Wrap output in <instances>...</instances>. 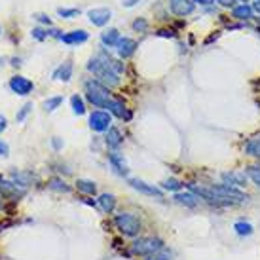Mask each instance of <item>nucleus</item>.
<instances>
[{
  "mask_svg": "<svg viewBox=\"0 0 260 260\" xmlns=\"http://www.w3.org/2000/svg\"><path fill=\"white\" fill-rule=\"evenodd\" d=\"M135 50H137V42H135L133 38L123 37V38H120V42L116 44V51H118V55L122 59L131 57V55L135 53Z\"/></svg>",
  "mask_w": 260,
  "mask_h": 260,
  "instance_id": "1a4fd4ad",
  "label": "nucleus"
},
{
  "mask_svg": "<svg viewBox=\"0 0 260 260\" xmlns=\"http://www.w3.org/2000/svg\"><path fill=\"white\" fill-rule=\"evenodd\" d=\"M234 230L238 232V236H251L253 234V226L249 222H236L234 224Z\"/></svg>",
  "mask_w": 260,
  "mask_h": 260,
  "instance_id": "bb28decb",
  "label": "nucleus"
},
{
  "mask_svg": "<svg viewBox=\"0 0 260 260\" xmlns=\"http://www.w3.org/2000/svg\"><path fill=\"white\" fill-rule=\"evenodd\" d=\"M30 109H32V105H30V103H27V105H25V107H23V109L15 114V120H17V122H23V120L27 118V114L30 112Z\"/></svg>",
  "mask_w": 260,
  "mask_h": 260,
  "instance_id": "f704fd0d",
  "label": "nucleus"
},
{
  "mask_svg": "<svg viewBox=\"0 0 260 260\" xmlns=\"http://www.w3.org/2000/svg\"><path fill=\"white\" fill-rule=\"evenodd\" d=\"M105 141H107L109 148H118V146L123 143V137H122V133L116 129V127H110V129L107 131V137H105Z\"/></svg>",
  "mask_w": 260,
  "mask_h": 260,
  "instance_id": "6ab92c4d",
  "label": "nucleus"
},
{
  "mask_svg": "<svg viewBox=\"0 0 260 260\" xmlns=\"http://www.w3.org/2000/svg\"><path fill=\"white\" fill-rule=\"evenodd\" d=\"M97 202H99V205H101V209L105 213H112L116 207V198L112 194H101Z\"/></svg>",
  "mask_w": 260,
  "mask_h": 260,
  "instance_id": "4be33fe9",
  "label": "nucleus"
},
{
  "mask_svg": "<svg viewBox=\"0 0 260 260\" xmlns=\"http://www.w3.org/2000/svg\"><path fill=\"white\" fill-rule=\"evenodd\" d=\"M109 57L110 55L107 53V51H101L99 55H95V57L89 59L87 71L93 73L101 84H105L107 87L109 86L112 87V86H118V84H120V78H118V73L110 67Z\"/></svg>",
  "mask_w": 260,
  "mask_h": 260,
  "instance_id": "f257e3e1",
  "label": "nucleus"
},
{
  "mask_svg": "<svg viewBox=\"0 0 260 260\" xmlns=\"http://www.w3.org/2000/svg\"><path fill=\"white\" fill-rule=\"evenodd\" d=\"M247 182V173L245 171H230V173H222V184L228 186H245Z\"/></svg>",
  "mask_w": 260,
  "mask_h": 260,
  "instance_id": "f8f14e48",
  "label": "nucleus"
},
{
  "mask_svg": "<svg viewBox=\"0 0 260 260\" xmlns=\"http://www.w3.org/2000/svg\"><path fill=\"white\" fill-rule=\"evenodd\" d=\"M80 10H76V8H59L57 10V15H61V17H65V19H71V17H74V15H78Z\"/></svg>",
  "mask_w": 260,
  "mask_h": 260,
  "instance_id": "2f4dec72",
  "label": "nucleus"
},
{
  "mask_svg": "<svg viewBox=\"0 0 260 260\" xmlns=\"http://www.w3.org/2000/svg\"><path fill=\"white\" fill-rule=\"evenodd\" d=\"M76 188H78L80 192H84V194H89L93 196L97 192V184L93 181H86V179H78L76 182Z\"/></svg>",
  "mask_w": 260,
  "mask_h": 260,
  "instance_id": "5701e85b",
  "label": "nucleus"
},
{
  "mask_svg": "<svg viewBox=\"0 0 260 260\" xmlns=\"http://www.w3.org/2000/svg\"><path fill=\"white\" fill-rule=\"evenodd\" d=\"M30 179H32V177H30L29 173H14V175H12V181H14L17 186H21V188L29 186Z\"/></svg>",
  "mask_w": 260,
  "mask_h": 260,
  "instance_id": "a878e982",
  "label": "nucleus"
},
{
  "mask_svg": "<svg viewBox=\"0 0 260 260\" xmlns=\"http://www.w3.org/2000/svg\"><path fill=\"white\" fill-rule=\"evenodd\" d=\"M245 173H247V177L260 188V167H247Z\"/></svg>",
  "mask_w": 260,
  "mask_h": 260,
  "instance_id": "c85d7f7f",
  "label": "nucleus"
},
{
  "mask_svg": "<svg viewBox=\"0 0 260 260\" xmlns=\"http://www.w3.org/2000/svg\"><path fill=\"white\" fill-rule=\"evenodd\" d=\"M161 186H164V190H171V192H175V190H181L182 182L177 181V179H167V181L161 182Z\"/></svg>",
  "mask_w": 260,
  "mask_h": 260,
  "instance_id": "7c9ffc66",
  "label": "nucleus"
},
{
  "mask_svg": "<svg viewBox=\"0 0 260 260\" xmlns=\"http://www.w3.org/2000/svg\"><path fill=\"white\" fill-rule=\"evenodd\" d=\"M32 82L29 78H25V76H14V78L10 80V89L17 95H29L32 91Z\"/></svg>",
  "mask_w": 260,
  "mask_h": 260,
  "instance_id": "6e6552de",
  "label": "nucleus"
},
{
  "mask_svg": "<svg viewBox=\"0 0 260 260\" xmlns=\"http://www.w3.org/2000/svg\"><path fill=\"white\" fill-rule=\"evenodd\" d=\"M175 202L179 203V205H186V207H196L198 205V196L194 194V192H186V194H175L173 198Z\"/></svg>",
  "mask_w": 260,
  "mask_h": 260,
  "instance_id": "f3484780",
  "label": "nucleus"
},
{
  "mask_svg": "<svg viewBox=\"0 0 260 260\" xmlns=\"http://www.w3.org/2000/svg\"><path fill=\"white\" fill-rule=\"evenodd\" d=\"M192 2H194V4H202V6H209L215 0H192Z\"/></svg>",
  "mask_w": 260,
  "mask_h": 260,
  "instance_id": "a19ab883",
  "label": "nucleus"
},
{
  "mask_svg": "<svg viewBox=\"0 0 260 260\" xmlns=\"http://www.w3.org/2000/svg\"><path fill=\"white\" fill-rule=\"evenodd\" d=\"M234 17L236 19H253V15H254V10L249 4H241V6H236L234 8Z\"/></svg>",
  "mask_w": 260,
  "mask_h": 260,
  "instance_id": "412c9836",
  "label": "nucleus"
},
{
  "mask_svg": "<svg viewBox=\"0 0 260 260\" xmlns=\"http://www.w3.org/2000/svg\"><path fill=\"white\" fill-rule=\"evenodd\" d=\"M89 38V35H87L86 30H73V32H67V35H63V44H69V46H74V44H84Z\"/></svg>",
  "mask_w": 260,
  "mask_h": 260,
  "instance_id": "4468645a",
  "label": "nucleus"
},
{
  "mask_svg": "<svg viewBox=\"0 0 260 260\" xmlns=\"http://www.w3.org/2000/svg\"><path fill=\"white\" fill-rule=\"evenodd\" d=\"M35 19H37L38 23H44V25H48V27L51 25V19L46 14H37V15H35Z\"/></svg>",
  "mask_w": 260,
  "mask_h": 260,
  "instance_id": "e433bc0d",
  "label": "nucleus"
},
{
  "mask_svg": "<svg viewBox=\"0 0 260 260\" xmlns=\"http://www.w3.org/2000/svg\"><path fill=\"white\" fill-rule=\"evenodd\" d=\"M196 10V4L192 0H171V12L175 15H181V17H186Z\"/></svg>",
  "mask_w": 260,
  "mask_h": 260,
  "instance_id": "9b49d317",
  "label": "nucleus"
},
{
  "mask_svg": "<svg viewBox=\"0 0 260 260\" xmlns=\"http://www.w3.org/2000/svg\"><path fill=\"white\" fill-rule=\"evenodd\" d=\"M211 190L215 192L217 196H220L222 200H226L228 203L232 202H243V200H247V196L241 192V190H238L236 186H228V184H217V186H211Z\"/></svg>",
  "mask_w": 260,
  "mask_h": 260,
  "instance_id": "423d86ee",
  "label": "nucleus"
},
{
  "mask_svg": "<svg viewBox=\"0 0 260 260\" xmlns=\"http://www.w3.org/2000/svg\"><path fill=\"white\" fill-rule=\"evenodd\" d=\"M129 186L139 190V192H143V194H146V196H152V198H161V196H164V192H161L159 188H156L154 184H146L145 181H139V179H129Z\"/></svg>",
  "mask_w": 260,
  "mask_h": 260,
  "instance_id": "9d476101",
  "label": "nucleus"
},
{
  "mask_svg": "<svg viewBox=\"0 0 260 260\" xmlns=\"http://www.w3.org/2000/svg\"><path fill=\"white\" fill-rule=\"evenodd\" d=\"M137 2H141V0H122V4L125 8H131V6H135Z\"/></svg>",
  "mask_w": 260,
  "mask_h": 260,
  "instance_id": "ea45409f",
  "label": "nucleus"
},
{
  "mask_svg": "<svg viewBox=\"0 0 260 260\" xmlns=\"http://www.w3.org/2000/svg\"><path fill=\"white\" fill-rule=\"evenodd\" d=\"M61 103H63V97H61V95H57V97H50L48 101L44 103V109L48 110V112H53L55 109H59Z\"/></svg>",
  "mask_w": 260,
  "mask_h": 260,
  "instance_id": "cd10ccee",
  "label": "nucleus"
},
{
  "mask_svg": "<svg viewBox=\"0 0 260 260\" xmlns=\"http://www.w3.org/2000/svg\"><path fill=\"white\" fill-rule=\"evenodd\" d=\"M245 152L249 156H253V158H260V137L251 139L245 146Z\"/></svg>",
  "mask_w": 260,
  "mask_h": 260,
  "instance_id": "b1692460",
  "label": "nucleus"
},
{
  "mask_svg": "<svg viewBox=\"0 0 260 260\" xmlns=\"http://www.w3.org/2000/svg\"><path fill=\"white\" fill-rule=\"evenodd\" d=\"M0 211H2V200H0Z\"/></svg>",
  "mask_w": 260,
  "mask_h": 260,
  "instance_id": "09e8293b",
  "label": "nucleus"
},
{
  "mask_svg": "<svg viewBox=\"0 0 260 260\" xmlns=\"http://www.w3.org/2000/svg\"><path fill=\"white\" fill-rule=\"evenodd\" d=\"M86 97L89 103L97 109H107L110 103V91L109 87L101 84L99 80H87L86 82Z\"/></svg>",
  "mask_w": 260,
  "mask_h": 260,
  "instance_id": "f03ea898",
  "label": "nucleus"
},
{
  "mask_svg": "<svg viewBox=\"0 0 260 260\" xmlns=\"http://www.w3.org/2000/svg\"><path fill=\"white\" fill-rule=\"evenodd\" d=\"M109 161H110V166L114 167V171L118 175H127V166H125V161H123V158L118 154V152H114V154H110L109 156Z\"/></svg>",
  "mask_w": 260,
  "mask_h": 260,
  "instance_id": "dca6fc26",
  "label": "nucleus"
},
{
  "mask_svg": "<svg viewBox=\"0 0 260 260\" xmlns=\"http://www.w3.org/2000/svg\"><path fill=\"white\" fill-rule=\"evenodd\" d=\"M53 146H55V148H61V141H59L57 137H53Z\"/></svg>",
  "mask_w": 260,
  "mask_h": 260,
  "instance_id": "c03bdc74",
  "label": "nucleus"
},
{
  "mask_svg": "<svg viewBox=\"0 0 260 260\" xmlns=\"http://www.w3.org/2000/svg\"><path fill=\"white\" fill-rule=\"evenodd\" d=\"M0 192H2V196H8V198H17L21 194L19 186L14 181H0Z\"/></svg>",
  "mask_w": 260,
  "mask_h": 260,
  "instance_id": "aec40b11",
  "label": "nucleus"
},
{
  "mask_svg": "<svg viewBox=\"0 0 260 260\" xmlns=\"http://www.w3.org/2000/svg\"><path fill=\"white\" fill-rule=\"evenodd\" d=\"M164 249V241L159 238H141L131 245V253L139 256H150Z\"/></svg>",
  "mask_w": 260,
  "mask_h": 260,
  "instance_id": "20e7f679",
  "label": "nucleus"
},
{
  "mask_svg": "<svg viewBox=\"0 0 260 260\" xmlns=\"http://www.w3.org/2000/svg\"><path fill=\"white\" fill-rule=\"evenodd\" d=\"M6 125H8V122H6V118L4 116H0V133L6 129Z\"/></svg>",
  "mask_w": 260,
  "mask_h": 260,
  "instance_id": "79ce46f5",
  "label": "nucleus"
},
{
  "mask_svg": "<svg viewBox=\"0 0 260 260\" xmlns=\"http://www.w3.org/2000/svg\"><path fill=\"white\" fill-rule=\"evenodd\" d=\"M253 10H256V12H258V14H260V2H256V4H254Z\"/></svg>",
  "mask_w": 260,
  "mask_h": 260,
  "instance_id": "a18cd8bd",
  "label": "nucleus"
},
{
  "mask_svg": "<svg viewBox=\"0 0 260 260\" xmlns=\"http://www.w3.org/2000/svg\"><path fill=\"white\" fill-rule=\"evenodd\" d=\"M8 154H10V148H8V145L0 141V156H8Z\"/></svg>",
  "mask_w": 260,
  "mask_h": 260,
  "instance_id": "58836bf2",
  "label": "nucleus"
},
{
  "mask_svg": "<svg viewBox=\"0 0 260 260\" xmlns=\"http://www.w3.org/2000/svg\"><path fill=\"white\" fill-rule=\"evenodd\" d=\"M222 8H236V0H217Z\"/></svg>",
  "mask_w": 260,
  "mask_h": 260,
  "instance_id": "4c0bfd02",
  "label": "nucleus"
},
{
  "mask_svg": "<svg viewBox=\"0 0 260 260\" xmlns=\"http://www.w3.org/2000/svg\"><path fill=\"white\" fill-rule=\"evenodd\" d=\"M53 78H55V80H63V82H69V80L73 78V63H71V61L63 63V65L59 67L57 71L53 73Z\"/></svg>",
  "mask_w": 260,
  "mask_h": 260,
  "instance_id": "a211bd4d",
  "label": "nucleus"
},
{
  "mask_svg": "<svg viewBox=\"0 0 260 260\" xmlns=\"http://www.w3.org/2000/svg\"><path fill=\"white\" fill-rule=\"evenodd\" d=\"M120 32H118V29H107L101 32V42L105 44V46H109V48H116V44L120 42Z\"/></svg>",
  "mask_w": 260,
  "mask_h": 260,
  "instance_id": "2eb2a0df",
  "label": "nucleus"
},
{
  "mask_svg": "<svg viewBox=\"0 0 260 260\" xmlns=\"http://www.w3.org/2000/svg\"><path fill=\"white\" fill-rule=\"evenodd\" d=\"M146 260H171V253L166 251V249H161V251H158V253L146 256Z\"/></svg>",
  "mask_w": 260,
  "mask_h": 260,
  "instance_id": "473e14b6",
  "label": "nucleus"
},
{
  "mask_svg": "<svg viewBox=\"0 0 260 260\" xmlns=\"http://www.w3.org/2000/svg\"><path fill=\"white\" fill-rule=\"evenodd\" d=\"M131 27H133V30H137V32H145L148 29V21L146 19H135Z\"/></svg>",
  "mask_w": 260,
  "mask_h": 260,
  "instance_id": "72a5a7b5",
  "label": "nucleus"
},
{
  "mask_svg": "<svg viewBox=\"0 0 260 260\" xmlns=\"http://www.w3.org/2000/svg\"><path fill=\"white\" fill-rule=\"evenodd\" d=\"M48 186H50L51 190H57V192H69V190H71V188L67 186V182L61 181V179H51Z\"/></svg>",
  "mask_w": 260,
  "mask_h": 260,
  "instance_id": "c756f323",
  "label": "nucleus"
},
{
  "mask_svg": "<svg viewBox=\"0 0 260 260\" xmlns=\"http://www.w3.org/2000/svg\"><path fill=\"white\" fill-rule=\"evenodd\" d=\"M71 105H73V110H74V114H86V105H84V99L80 97V95H73L71 97Z\"/></svg>",
  "mask_w": 260,
  "mask_h": 260,
  "instance_id": "393cba45",
  "label": "nucleus"
},
{
  "mask_svg": "<svg viewBox=\"0 0 260 260\" xmlns=\"http://www.w3.org/2000/svg\"><path fill=\"white\" fill-rule=\"evenodd\" d=\"M107 109H109L110 114L118 116V118H125V120H129L131 118V114L125 110L123 101H120V99H110V103L107 105Z\"/></svg>",
  "mask_w": 260,
  "mask_h": 260,
  "instance_id": "ddd939ff",
  "label": "nucleus"
},
{
  "mask_svg": "<svg viewBox=\"0 0 260 260\" xmlns=\"http://www.w3.org/2000/svg\"><path fill=\"white\" fill-rule=\"evenodd\" d=\"M2 63H4V61H2V57H0V67H2Z\"/></svg>",
  "mask_w": 260,
  "mask_h": 260,
  "instance_id": "de8ad7c7",
  "label": "nucleus"
},
{
  "mask_svg": "<svg viewBox=\"0 0 260 260\" xmlns=\"http://www.w3.org/2000/svg\"><path fill=\"white\" fill-rule=\"evenodd\" d=\"M258 2H260V0H258Z\"/></svg>",
  "mask_w": 260,
  "mask_h": 260,
  "instance_id": "8fccbe9b",
  "label": "nucleus"
},
{
  "mask_svg": "<svg viewBox=\"0 0 260 260\" xmlns=\"http://www.w3.org/2000/svg\"><path fill=\"white\" fill-rule=\"evenodd\" d=\"M158 35H159V37H169V38H173V37H175V35L171 32V30H159Z\"/></svg>",
  "mask_w": 260,
  "mask_h": 260,
  "instance_id": "37998d69",
  "label": "nucleus"
},
{
  "mask_svg": "<svg viewBox=\"0 0 260 260\" xmlns=\"http://www.w3.org/2000/svg\"><path fill=\"white\" fill-rule=\"evenodd\" d=\"M110 17H112V12L109 8H91L87 12V19L95 27H105L110 21Z\"/></svg>",
  "mask_w": 260,
  "mask_h": 260,
  "instance_id": "0eeeda50",
  "label": "nucleus"
},
{
  "mask_svg": "<svg viewBox=\"0 0 260 260\" xmlns=\"http://www.w3.org/2000/svg\"><path fill=\"white\" fill-rule=\"evenodd\" d=\"M112 114L110 112H105V110H95L89 116V127L93 131H109L112 125Z\"/></svg>",
  "mask_w": 260,
  "mask_h": 260,
  "instance_id": "39448f33",
  "label": "nucleus"
},
{
  "mask_svg": "<svg viewBox=\"0 0 260 260\" xmlns=\"http://www.w3.org/2000/svg\"><path fill=\"white\" fill-rule=\"evenodd\" d=\"M241 2H243V4H247V2H249V0H241Z\"/></svg>",
  "mask_w": 260,
  "mask_h": 260,
  "instance_id": "49530a36",
  "label": "nucleus"
},
{
  "mask_svg": "<svg viewBox=\"0 0 260 260\" xmlns=\"http://www.w3.org/2000/svg\"><path fill=\"white\" fill-rule=\"evenodd\" d=\"M114 224L116 228L122 232L123 236H127V238H135V236H139V232H141L139 218L135 215H131V213H120V215H116Z\"/></svg>",
  "mask_w": 260,
  "mask_h": 260,
  "instance_id": "7ed1b4c3",
  "label": "nucleus"
},
{
  "mask_svg": "<svg viewBox=\"0 0 260 260\" xmlns=\"http://www.w3.org/2000/svg\"><path fill=\"white\" fill-rule=\"evenodd\" d=\"M30 35H32V38H37V40H46V38L50 37V32L48 30H44V29H32L30 30Z\"/></svg>",
  "mask_w": 260,
  "mask_h": 260,
  "instance_id": "c9c22d12",
  "label": "nucleus"
}]
</instances>
